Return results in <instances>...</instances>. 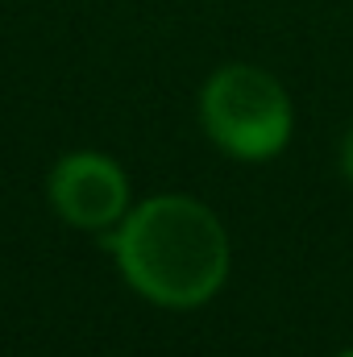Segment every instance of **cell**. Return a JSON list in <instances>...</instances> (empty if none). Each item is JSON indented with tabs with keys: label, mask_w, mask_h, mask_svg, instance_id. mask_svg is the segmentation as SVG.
I'll return each mask as SVG.
<instances>
[{
	"label": "cell",
	"mask_w": 353,
	"mask_h": 357,
	"mask_svg": "<svg viewBox=\"0 0 353 357\" xmlns=\"http://www.w3.org/2000/svg\"><path fill=\"white\" fill-rule=\"evenodd\" d=\"M341 175L353 183V125H350V133L341 137Z\"/></svg>",
	"instance_id": "4"
},
{
	"label": "cell",
	"mask_w": 353,
	"mask_h": 357,
	"mask_svg": "<svg viewBox=\"0 0 353 357\" xmlns=\"http://www.w3.org/2000/svg\"><path fill=\"white\" fill-rule=\"evenodd\" d=\"M337 357H353V349H345V354H337Z\"/></svg>",
	"instance_id": "5"
},
{
	"label": "cell",
	"mask_w": 353,
	"mask_h": 357,
	"mask_svg": "<svg viewBox=\"0 0 353 357\" xmlns=\"http://www.w3.org/2000/svg\"><path fill=\"white\" fill-rule=\"evenodd\" d=\"M204 137L237 162H270L287 150L295 108L287 88L254 63L216 67L200 88Z\"/></svg>",
	"instance_id": "2"
},
{
	"label": "cell",
	"mask_w": 353,
	"mask_h": 357,
	"mask_svg": "<svg viewBox=\"0 0 353 357\" xmlns=\"http://www.w3.org/2000/svg\"><path fill=\"white\" fill-rule=\"evenodd\" d=\"M121 278L167 312L204 307L229 278L233 250L220 216L191 195H150L100 237Z\"/></svg>",
	"instance_id": "1"
},
{
	"label": "cell",
	"mask_w": 353,
	"mask_h": 357,
	"mask_svg": "<svg viewBox=\"0 0 353 357\" xmlns=\"http://www.w3.org/2000/svg\"><path fill=\"white\" fill-rule=\"evenodd\" d=\"M46 199L63 225H71L80 233H96V237L117 229L125 220V212L133 208L129 175L121 171L117 158H108L100 150L63 154L46 175Z\"/></svg>",
	"instance_id": "3"
}]
</instances>
